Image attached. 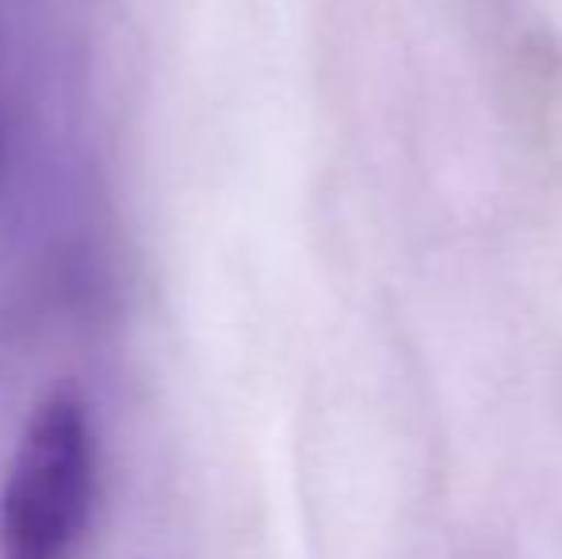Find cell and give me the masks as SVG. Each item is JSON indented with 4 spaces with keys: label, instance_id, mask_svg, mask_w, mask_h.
Wrapping results in <instances>:
<instances>
[{
    "label": "cell",
    "instance_id": "obj_1",
    "mask_svg": "<svg viewBox=\"0 0 562 559\" xmlns=\"http://www.w3.org/2000/svg\"><path fill=\"white\" fill-rule=\"evenodd\" d=\"M97 494L92 422L81 391L58 383L31 411L0 491V559H69Z\"/></svg>",
    "mask_w": 562,
    "mask_h": 559
},
{
    "label": "cell",
    "instance_id": "obj_2",
    "mask_svg": "<svg viewBox=\"0 0 562 559\" xmlns=\"http://www.w3.org/2000/svg\"><path fill=\"white\" fill-rule=\"evenodd\" d=\"M0 138H4V66H0Z\"/></svg>",
    "mask_w": 562,
    "mask_h": 559
}]
</instances>
